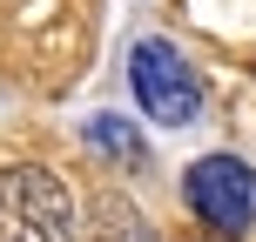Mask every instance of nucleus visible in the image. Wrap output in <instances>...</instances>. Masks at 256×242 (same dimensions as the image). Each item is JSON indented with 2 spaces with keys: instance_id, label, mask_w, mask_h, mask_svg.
I'll use <instances>...</instances> for the list:
<instances>
[{
  "instance_id": "2",
  "label": "nucleus",
  "mask_w": 256,
  "mask_h": 242,
  "mask_svg": "<svg viewBox=\"0 0 256 242\" xmlns=\"http://www.w3.org/2000/svg\"><path fill=\"white\" fill-rule=\"evenodd\" d=\"M128 81H135L142 115L162 121V128H182V121L202 115V81H196V67L176 54V40H135Z\"/></svg>"
},
{
  "instance_id": "4",
  "label": "nucleus",
  "mask_w": 256,
  "mask_h": 242,
  "mask_svg": "<svg viewBox=\"0 0 256 242\" xmlns=\"http://www.w3.org/2000/svg\"><path fill=\"white\" fill-rule=\"evenodd\" d=\"M88 141L102 155H122V162H142V141H135V128L128 121H115V115H94L88 121Z\"/></svg>"
},
{
  "instance_id": "3",
  "label": "nucleus",
  "mask_w": 256,
  "mask_h": 242,
  "mask_svg": "<svg viewBox=\"0 0 256 242\" xmlns=\"http://www.w3.org/2000/svg\"><path fill=\"white\" fill-rule=\"evenodd\" d=\"M182 195H189V209L209 222V229L243 236L256 222V168L236 162V155H202V162L182 175Z\"/></svg>"
},
{
  "instance_id": "1",
  "label": "nucleus",
  "mask_w": 256,
  "mask_h": 242,
  "mask_svg": "<svg viewBox=\"0 0 256 242\" xmlns=\"http://www.w3.org/2000/svg\"><path fill=\"white\" fill-rule=\"evenodd\" d=\"M0 242H74V195L54 168H0Z\"/></svg>"
}]
</instances>
